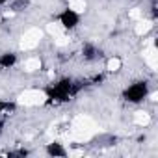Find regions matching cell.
I'll use <instances>...</instances> for the list:
<instances>
[{
	"mask_svg": "<svg viewBox=\"0 0 158 158\" xmlns=\"http://www.w3.org/2000/svg\"><path fill=\"white\" fill-rule=\"evenodd\" d=\"M149 84L145 80H138V82H132L128 84L125 89H123V99L130 104H139L143 101H147L149 97Z\"/></svg>",
	"mask_w": 158,
	"mask_h": 158,
	"instance_id": "1",
	"label": "cell"
},
{
	"mask_svg": "<svg viewBox=\"0 0 158 158\" xmlns=\"http://www.w3.org/2000/svg\"><path fill=\"white\" fill-rule=\"evenodd\" d=\"M71 89H73V82L69 80V78H63V80L52 84V89L47 91V102L48 101H54V102L67 101L69 95H71Z\"/></svg>",
	"mask_w": 158,
	"mask_h": 158,
	"instance_id": "2",
	"label": "cell"
},
{
	"mask_svg": "<svg viewBox=\"0 0 158 158\" xmlns=\"http://www.w3.org/2000/svg\"><path fill=\"white\" fill-rule=\"evenodd\" d=\"M17 102H19L21 106H28V108H32V106H41V104L47 102V91H45V89H24V91L19 95Z\"/></svg>",
	"mask_w": 158,
	"mask_h": 158,
	"instance_id": "3",
	"label": "cell"
},
{
	"mask_svg": "<svg viewBox=\"0 0 158 158\" xmlns=\"http://www.w3.org/2000/svg\"><path fill=\"white\" fill-rule=\"evenodd\" d=\"M80 17H82L80 13H76V11L69 10V8H65V10H61L58 13L56 23L63 28V32H71V30L78 28V24H80Z\"/></svg>",
	"mask_w": 158,
	"mask_h": 158,
	"instance_id": "4",
	"label": "cell"
},
{
	"mask_svg": "<svg viewBox=\"0 0 158 158\" xmlns=\"http://www.w3.org/2000/svg\"><path fill=\"white\" fill-rule=\"evenodd\" d=\"M41 39H43V32L39 28H30L21 37V48L23 50H34V48L39 47Z\"/></svg>",
	"mask_w": 158,
	"mask_h": 158,
	"instance_id": "5",
	"label": "cell"
},
{
	"mask_svg": "<svg viewBox=\"0 0 158 158\" xmlns=\"http://www.w3.org/2000/svg\"><path fill=\"white\" fill-rule=\"evenodd\" d=\"M143 60H145V63L151 67V71H156V67H158V54H156V45H154V41H151L149 47L143 48Z\"/></svg>",
	"mask_w": 158,
	"mask_h": 158,
	"instance_id": "6",
	"label": "cell"
},
{
	"mask_svg": "<svg viewBox=\"0 0 158 158\" xmlns=\"http://www.w3.org/2000/svg\"><path fill=\"white\" fill-rule=\"evenodd\" d=\"M17 63H19V56L15 52H2L0 54V69L2 71L13 69Z\"/></svg>",
	"mask_w": 158,
	"mask_h": 158,
	"instance_id": "7",
	"label": "cell"
},
{
	"mask_svg": "<svg viewBox=\"0 0 158 158\" xmlns=\"http://www.w3.org/2000/svg\"><path fill=\"white\" fill-rule=\"evenodd\" d=\"M41 67H43V63H41V60H39V58H35V56L26 58V60L23 61V71H24V73H28V74L41 71Z\"/></svg>",
	"mask_w": 158,
	"mask_h": 158,
	"instance_id": "8",
	"label": "cell"
},
{
	"mask_svg": "<svg viewBox=\"0 0 158 158\" xmlns=\"http://www.w3.org/2000/svg\"><path fill=\"white\" fill-rule=\"evenodd\" d=\"M45 151H47V154H50V156H54V158H58V156H67V149H65L63 143H60V141H50V143H47Z\"/></svg>",
	"mask_w": 158,
	"mask_h": 158,
	"instance_id": "9",
	"label": "cell"
},
{
	"mask_svg": "<svg viewBox=\"0 0 158 158\" xmlns=\"http://www.w3.org/2000/svg\"><path fill=\"white\" fill-rule=\"evenodd\" d=\"M152 30V21H147V19H139V21H136V26H134V32L138 34V35H147L149 32Z\"/></svg>",
	"mask_w": 158,
	"mask_h": 158,
	"instance_id": "10",
	"label": "cell"
},
{
	"mask_svg": "<svg viewBox=\"0 0 158 158\" xmlns=\"http://www.w3.org/2000/svg\"><path fill=\"white\" fill-rule=\"evenodd\" d=\"M67 8L82 15L88 10V2H86V0H67Z\"/></svg>",
	"mask_w": 158,
	"mask_h": 158,
	"instance_id": "11",
	"label": "cell"
},
{
	"mask_svg": "<svg viewBox=\"0 0 158 158\" xmlns=\"http://www.w3.org/2000/svg\"><path fill=\"white\" fill-rule=\"evenodd\" d=\"M121 67H123V61H121V58H117V56H112V58L106 61V71H108V73H117Z\"/></svg>",
	"mask_w": 158,
	"mask_h": 158,
	"instance_id": "12",
	"label": "cell"
},
{
	"mask_svg": "<svg viewBox=\"0 0 158 158\" xmlns=\"http://www.w3.org/2000/svg\"><path fill=\"white\" fill-rule=\"evenodd\" d=\"M134 123L138 127H147L151 123V114H147V112H136L134 114Z\"/></svg>",
	"mask_w": 158,
	"mask_h": 158,
	"instance_id": "13",
	"label": "cell"
},
{
	"mask_svg": "<svg viewBox=\"0 0 158 158\" xmlns=\"http://www.w3.org/2000/svg\"><path fill=\"white\" fill-rule=\"evenodd\" d=\"M47 32L52 35V37H56V35H60V34H63V28L58 24V23H50L48 26H47Z\"/></svg>",
	"mask_w": 158,
	"mask_h": 158,
	"instance_id": "14",
	"label": "cell"
},
{
	"mask_svg": "<svg viewBox=\"0 0 158 158\" xmlns=\"http://www.w3.org/2000/svg\"><path fill=\"white\" fill-rule=\"evenodd\" d=\"M128 17H130V19H134V21H139V19L143 17V11H141L139 8H134V10H130V11H128Z\"/></svg>",
	"mask_w": 158,
	"mask_h": 158,
	"instance_id": "15",
	"label": "cell"
},
{
	"mask_svg": "<svg viewBox=\"0 0 158 158\" xmlns=\"http://www.w3.org/2000/svg\"><path fill=\"white\" fill-rule=\"evenodd\" d=\"M6 2H8V0H0V6H4Z\"/></svg>",
	"mask_w": 158,
	"mask_h": 158,
	"instance_id": "16",
	"label": "cell"
},
{
	"mask_svg": "<svg viewBox=\"0 0 158 158\" xmlns=\"http://www.w3.org/2000/svg\"><path fill=\"white\" fill-rule=\"evenodd\" d=\"M0 125H2V123H0Z\"/></svg>",
	"mask_w": 158,
	"mask_h": 158,
	"instance_id": "17",
	"label": "cell"
}]
</instances>
